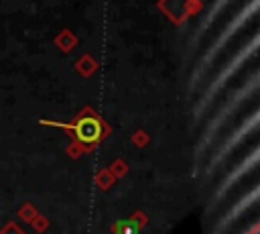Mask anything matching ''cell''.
<instances>
[{
  "label": "cell",
  "instance_id": "1",
  "mask_svg": "<svg viewBox=\"0 0 260 234\" xmlns=\"http://www.w3.org/2000/svg\"><path fill=\"white\" fill-rule=\"evenodd\" d=\"M256 124H258V116L256 114H252V118L248 120V122H242L230 136H225L223 138V142L215 149V151H211V155H209V161H207V175L209 173H215V169L234 153V149L246 138V134H250V132H254L256 130Z\"/></svg>",
  "mask_w": 260,
  "mask_h": 234
},
{
  "label": "cell",
  "instance_id": "2",
  "mask_svg": "<svg viewBox=\"0 0 260 234\" xmlns=\"http://www.w3.org/2000/svg\"><path fill=\"white\" fill-rule=\"evenodd\" d=\"M256 163H258V147H254L252 149V153H250V157L248 159H244V161H240L225 177H223V181L219 183V187H217V191H215V195H213V199H211V203H209V208H213V206H217L225 195H228V191L248 173V171H252V169H256Z\"/></svg>",
  "mask_w": 260,
  "mask_h": 234
},
{
  "label": "cell",
  "instance_id": "3",
  "mask_svg": "<svg viewBox=\"0 0 260 234\" xmlns=\"http://www.w3.org/2000/svg\"><path fill=\"white\" fill-rule=\"evenodd\" d=\"M256 201H258V185H254L250 193H246L244 197H240V199H238V203L221 216V220L215 224L213 234H223V232H228V230L232 228V224H234V222H238V220L246 214V210H248V208H254V206H256Z\"/></svg>",
  "mask_w": 260,
  "mask_h": 234
},
{
  "label": "cell",
  "instance_id": "4",
  "mask_svg": "<svg viewBox=\"0 0 260 234\" xmlns=\"http://www.w3.org/2000/svg\"><path fill=\"white\" fill-rule=\"evenodd\" d=\"M73 130L77 134L79 140L83 142H95L100 136H102V124L95 120V118H81L73 124Z\"/></svg>",
  "mask_w": 260,
  "mask_h": 234
}]
</instances>
